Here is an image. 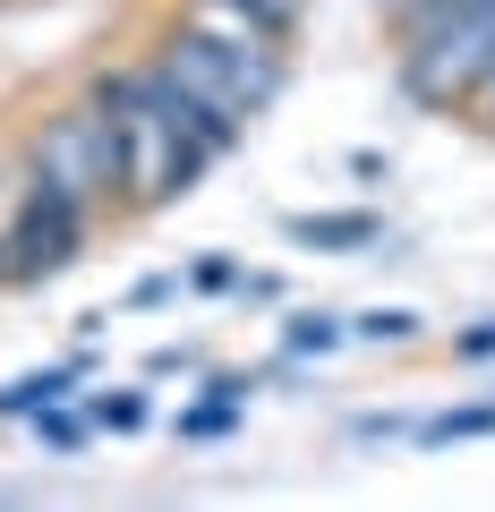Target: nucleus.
I'll list each match as a JSON object with an SVG mask.
<instances>
[{"instance_id": "nucleus-14", "label": "nucleus", "mask_w": 495, "mask_h": 512, "mask_svg": "<svg viewBox=\"0 0 495 512\" xmlns=\"http://www.w3.org/2000/svg\"><path fill=\"white\" fill-rule=\"evenodd\" d=\"M231 9H248L257 26H274L282 43H299V26H308V0H231Z\"/></svg>"}, {"instance_id": "nucleus-9", "label": "nucleus", "mask_w": 495, "mask_h": 512, "mask_svg": "<svg viewBox=\"0 0 495 512\" xmlns=\"http://www.w3.org/2000/svg\"><path fill=\"white\" fill-rule=\"evenodd\" d=\"M26 427H35V444H43V453H60V461H69L77 444L94 436V419H86V410H77V393H69V402H52V410H35V419H26Z\"/></svg>"}, {"instance_id": "nucleus-1", "label": "nucleus", "mask_w": 495, "mask_h": 512, "mask_svg": "<svg viewBox=\"0 0 495 512\" xmlns=\"http://www.w3.org/2000/svg\"><path fill=\"white\" fill-rule=\"evenodd\" d=\"M86 86H94V103L111 111V128H120V222L171 214L180 197H197V180L214 163H231V154L248 146V137L222 128L205 103H188L146 52L94 60Z\"/></svg>"}, {"instance_id": "nucleus-16", "label": "nucleus", "mask_w": 495, "mask_h": 512, "mask_svg": "<svg viewBox=\"0 0 495 512\" xmlns=\"http://www.w3.org/2000/svg\"><path fill=\"white\" fill-rule=\"evenodd\" d=\"M453 359H495V316H487V325H470V333H461V342H453Z\"/></svg>"}, {"instance_id": "nucleus-10", "label": "nucleus", "mask_w": 495, "mask_h": 512, "mask_svg": "<svg viewBox=\"0 0 495 512\" xmlns=\"http://www.w3.org/2000/svg\"><path fill=\"white\" fill-rule=\"evenodd\" d=\"M86 419H94V436H137V427L154 419V402L137 393V384H120V393H94Z\"/></svg>"}, {"instance_id": "nucleus-6", "label": "nucleus", "mask_w": 495, "mask_h": 512, "mask_svg": "<svg viewBox=\"0 0 495 512\" xmlns=\"http://www.w3.org/2000/svg\"><path fill=\"white\" fill-rule=\"evenodd\" d=\"M77 384H86V359H52V367H26V376L0 384V419H35V410L69 402Z\"/></svg>"}, {"instance_id": "nucleus-7", "label": "nucleus", "mask_w": 495, "mask_h": 512, "mask_svg": "<svg viewBox=\"0 0 495 512\" xmlns=\"http://www.w3.org/2000/svg\"><path fill=\"white\" fill-rule=\"evenodd\" d=\"M282 231H291L299 248H316V256H359V248L385 239V222L376 214H291Z\"/></svg>"}, {"instance_id": "nucleus-17", "label": "nucleus", "mask_w": 495, "mask_h": 512, "mask_svg": "<svg viewBox=\"0 0 495 512\" xmlns=\"http://www.w3.org/2000/svg\"><path fill=\"white\" fill-rule=\"evenodd\" d=\"M9 197H18V154L0 146V222H9ZM0 291H9V282H0Z\"/></svg>"}, {"instance_id": "nucleus-11", "label": "nucleus", "mask_w": 495, "mask_h": 512, "mask_svg": "<svg viewBox=\"0 0 495 512\" xmlns=\"http://www.w3.org/2000/svg\"><path fill=\"white\" fill-rule=\"evenodd\" d=\"M350 342V325L342 316H316V308H299L291 325H282V350H291V359H325V350H342Z\"/></svg>"}, {"instance_id": "nucleus-8", "label": "nucleus", "mask_w": 495, "mask_h": 512, "mask_svg": "<svg viewBox=\"0 0 495 512\" xmlns=\"http://www.w3.org/2000/svg\"><path fill=\"white\" fill-rule=\"evenodd\" d=\"M410 436L436 453V444H478V436H495V402H453V410H436V419H419Z\"/></svg>"}, {"instance_id": "nucleus-4", "label": "nucleus", "mask_w": 495, "mask_h": 512, "mask_svg": "<svg viewBox=\"0 0 495 512\" xmlns=\"http://www.w3.org/2000/svg\"><path fill=\"white\" fill-rule=\"evenodd\" d=\"M385 52H393V86L410 103L436 111V120H461L495 69V0H444L427 18L393 26Z\"/></svg>"}, {"instance_id": "nucleus-2", "label": "nucleus", "mask_w": 495, "mask_h": 512, "mask_svg": "<svg viewBox=\"0 0 495 512\" xmlns=\"http://www.w3.org/2000/svg\"><path fill=\"white\" fill-rule=\"evenodd\" d=\"M137 52H146L154 69L188 94V103H205L222 128H239V137H248V128H257L282 94H291V52H239V43L188 26L180 9H163V18L146 26V43H137Z\"/></svg>"}, {"instance_id": "nucleus-12", "label": "nucleus", "mask_w": 495, "mask_h": 512, "mask_svg": "<svg viewBox=\"0 0 495 512\" xmlns=\"http://www.w3.org/2000/svg\"><path fill=\"white\" fill-rule=\"evenodd\" d=\"M350 342L410 350V342H419V316H410V308H367V316H350Z\"/></svg>"}, {"instance_id": "nucleus-3", "label": "nucleus", "mask_w": 495, "mask_h": 512, "mask_svg": "<svg viewBox=\"0 0 495 512\" xmlns=\"http://www.w3.org/2000/svg\"><path fill=\"white\" fill-rule=\"evenodd\" d=\"M9 154H18L26 180H52V188H69L77 205H94L103 222H120V128L94 103L86 77H77L69 94H52V103L26 111L18 137H9Z\"/></svg>"}, {"instance_id": "nucleus-15", "label": "nucleus", "mask_w": 495, "mask_h": 512, "mask_svg": "<svg viewBox=\"0 0 495 512\" xmlns=\"http://www.w3.org/2000/svg\"><path fill=\"white\" fill-rule=\"evenodd\" d=\"M239 282H248V265H239V256H197V265H188V291H239Z\"/></svg>"}, {"instance_id": "nucleus-18", "label": "nucleus", "mask_w": 495, "mask_h": 512, "mask_svg": "<svg viewBox=\"0 0 495 512\" xmlns=\"http://www.w3.org/2000/svg\"><path fill=\"white\" fill-rule=\"evenodd\" d=\"M470 128H478V137H487V146H495V103H487V111H470Z\"/></svg>"}, {"instance_id": "nucleus-13", "label": "nucleus", "mask_w": 495, "mask_h": 512, "mask_svg": "<svg viewBox=\"0 0 495 512\" xmlns=\"http://www.w3.org/2000/svg\"><path fill=\"white\" fill-rule=\"evenodd\" d=\"M239 419H248V402H231V393H205L197 410H180V436H188V444H214V436H231Z\"/></svg>"}, {"instance_id": "nucleus-5", "label": "nucleus", "mask_w": 495, "mask_h": 512, "mask_svg": "<svg viewBox=\"0 0 495 512\" xmlns=\"http://www.w3.org/2000/svg\"><path fill=\"white\" fill-rule=\"evenodd\" d=\"M94 231H103L94 205H77L69 188L26 180V171H18V197H9V222H0V282H9V291L60 282L69 265H86Z\"/></svg>"}]
</instances>
